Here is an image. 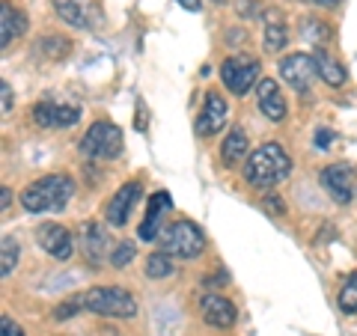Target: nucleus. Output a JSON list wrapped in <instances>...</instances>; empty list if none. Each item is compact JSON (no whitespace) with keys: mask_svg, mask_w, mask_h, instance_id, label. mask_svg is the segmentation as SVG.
<instances>
[{"mask_svg":"<svg viewBox=\"0 0 357 336\" xmlns=\"http://www.w3.org/2000/svg\"><path fill=\"white\" fill-rule=\"evenodd\" d=\"M292 173V158L286 155L280 143H262L259 149L250 152L244 164V178L256 188H274Z\"/></svg>","mask_w":357,"mask_h":336,"instance_id":"1","label":"nucleus"},{"mask_svg":"<svg viewBox=\"0 0 357 336\" xmlns=\"http://www.w3.org/2000/svg\"><path fill=\"white\" fill-rule=\"evenodd\" d=\"M75 194V182L69 176H42L33 185L21 190V206L30 215H42V211H60Z\"/></svg>","mask_w":357,"mask_h":336,"instance_id":"2","label":"nucleus"},{"mask_svg":"<svg viewBox=\"0 0 357 336\" xmlns=\"http://www.w3.org/2000/svg\"><path fill=\"white\" fill-rule=\"evenodd\" d=\"M77 304L89 312H96V316H107V319L137 316V300H134L131 292H126L119 286H96L77 298Z\"/></svg>","mask_w":357,"mask_h":336,"instance_id":"3","label":"nucleus"},{"mask_svg":"<svg viewBox=\"0 0 357 336\" xmlns=\"http://www.w3.org/2000/svg\"><path fill=\"white\" fill-rule=\"evenodd\" d=\"M158 244L164 253L176 256V259H194L206 247V235L194 220H176L158 235Z\"/></svg>","mask_w":357,"mask_h":336,"instance_id":"4","label":"nucleus"},{"mask_svg":"<svg viewBox=\"0 0 357 336\" xmlns=\"http://www.w3.org/2000/svg\"><path fill=\"white\" fill-rule=\"evenodd\" d=\"M81 152L86 158H116L122 152V131L114 122H93L89 131L81 137Z\"/></svg>","mask_w":357,"mask_h":336,"instance_id":"5","label":"nucleus"},{"mask_svg":"<svg viewBox=\"0 0 357 336\" xmlns=\"http://www.w3.org/2000/svg\"><path fill=\"white\" fill-rule=\"evenodd\" d=\"M220 81L227 84V89H232L236 96L250 93V86L259 81V60L244 57V54L227 57L220 66Z\"/></svg>","mask_w":357,"mask_h":336,"instance_id":"6","label":"nucleus"},{"mask_svg":"<svg viewBox=\"0 0 357 336\" xmlns=\"http://www.w3.org/2000/svg\"><path fill=\"white\" fill-rule=\"evenodd\" d=\"M280 75L295 93L304 96V93H310L312 81L319 77L316 57H310V54H289V57L280 60Z\"/></svg>","mask_w":357,"mask_h":336,"instance_id":"7","label":"nucleus"},{"mask_svg":"<svg viewBox=\"0 0 357 336\" xmlns=\"http://www.w3.org/2000/svg\"><path fill=\"white\" fill-rule=\"evenodd\" d=\"M36 241H39V247L45 253L54 256V259H60V262L69 259L72 250H75L69 229L60 227V223H42V227L36 229Z\"/></svg>","mask_w":357,"mask_h":336,"instance_id":"8","label":"nucleus"},{"mask_svg":"<svg viewBox=\"0 0 357 336\" xmlns=\"http://www.w3.org/2000/svg\"><path fill=\"white\" fill-rule=\"evenodd\" d=\"M33 119L42 128H72L77 119H81V110L72 105H54V102H39L33 105Z\"/></svg>","mask_w":357,"mask_h":336,"instance_id":"9","label":"nucleus"},{"mask_svg":"<svg viewBox=\"0 0 357 336\" xmlns=\"http://www.w3.org/2000/svg\"><path fill=\"white\" fill-rule=\"evenodd\" d=\"M140 190H143L140 182H126L114 197H110V203H107V208H105V217H107L110 227H126L134 203L140 199Z\"/></svg>","mask_w":357,"mask_h":336,"instance_id":"10","label":"nucleus"},{"mask_svg":"<svg viewBox=\"0 0 357 336\" xmlns=\"http://www.w3.org/2000/svg\"><path fill=\"white\" fill-rule=\"evenodd\" d=\"M321 185H325V190L331 194L333 203H349V199L354 197V185H351V167L345 164H331L321 170Z\"/></svg>","mask_w":357,"mask_h":336,"instance_id":"11","label":"nucleus"},{"mask_svg":"<svg viewBox=\"0 0 357 336\" xmlns=\"http://www.w3.org/2000/svg\"><path fill=\"white\" fill-rule=\"evenodd\" d=\"M256 105H259L262 116L271 122H283L286 119V98L280 96V86L271 77L256 84Z\"/></svg>","mask_w":357,"mask_h":336,"instance_id":"12","label":"nucleus"},{"mask_svg":"<svg viewBox=\"0 0 357 336\" xmlns=\"http://www.w3.org/2000/svg\"><path fill=\"white\" fill-rule=\"evenodd\" d=\"M199 312H203V321L211 324V328L227 330V328L236 324V307L220 295H206L203 300H199Z\"/></svg>","mask_w":357,"mask_h":336,"instance_id":"13","label":"nucleus"},{"mask_svg":"<svg viewBox=\"0 0 357 336\" xmlns=\"http://www.w3.org/2000/svg\"><path fill=\"white\" fill-rule=\"evenodd\" d=\"M227 116H229V107L227 102L218 96V93H206V105H203V114L197 119V131L199 134H218L223 125H227Z\"/></svg>","mask_w":357,"mask_h":336,"instance_id":"14","label":"nucleus"},{"mask_svg":"<svg viewBox=\"0 0 357 336\" xmlns=\"http://www.w3.org/2000/svg\"><path fill=\"white\" fill-rule=\"evenodd\" d=\"M173 206V199H170V194L167 190H158L152 199H149V208H146V217H143V223L137 227V235L143 241H155L158 238V229H161V220H164V211Z\"/></svg>","mask_w":357,"mask_h":336,"instance_id":"15","label":"nucleus"},{"mask_svg":"<svg viewBox=\"0 0 357 336\" xmlns=\"http://www.w3.org/2000/svg\"><path fill=\"white\" fill-rule=\"evenodd\" d=\"M81 247H84V256L86 262L98 268L105 262L107 256V232L102 223H84V238H81Z\"/></svg>","mask_w":357,"mask_h":336,"instance_id":"16","label":"nucleus"},{"mask_svg":"<svg viewBox=\"0 0 357 336\" xmlns=\"http://www.w3.org/2000/svg\"><path fill=\"white\" fill-rule=\"evenodd\" d=\"M54 9H57V15L66 21V24H72L77 30L93 27V18H89V3H86V0H54Z\"/></svg>","mask_w":357,"mask_h":336,"instance_id":"17","label":"nucleus"},{"mask_svg":"<svg viewBox=\"0 0 357 336\" xmlns=\"http://www.w3.org/2000/svg\"><path fill=\"white\" fill-rule=\"evenodd\" d=\"M24 27H27V18L3 0V3H0V45L9 48V42L18 39L21 33H24Z\"/></svg>","mask_w":357,"mask_h":336,"instance_id":"18","label":"nucleus"},{"mask_svg":"<svg viewBox=\"0 0 357 336\" xmlns=\"http://www.w3.org/2000/svg\"><path fill=\"white\" fill-rule=\"evenodd\" d=\"M312 57H316L319 77H321V81L331 84V86H342V84H345V69H342V66H340L337 60H331L321 48H316V54H312Z\"/></svg>","mask_w":357,"mask_h":336,"instance_id":"19","label":"nucleus"},{"mask_svg":"<svg viewBox=\"0 0 357 336\" xmlns=\"http://www.w3.org/2000/svg\"><path fill=\"white\" fill-rule=\"evenodd\" d=\"M244 152H248V134H244L241 128H232L229 137H227V143H223V149H220L223 161H227V164H236L238 158H244Z\"/></svg>","mask_w":357,"mask_h":336,"instance_id":"20","label":"nucleus"},{"mask_svg":"<svg viewBox=\"0 0 357 336\" xmlns=\"http://www.w3.org/2000/svg\"><path fill=\"white\" fill-rule=\"evenodd\" d=\"M176 256H170V253H164V250H158V253H152L149 259H146V277H152V280H164V277H170L173 271H176Z\"/></svg>","mask_w":357,"mask_h":336,"instance_id":"21","label":"nucleus"},{"mask_svg":"<svg viewBox=\"0 0 357 336\" xmlns=\"http://www.w3.org/2000/svg\"><path fill=\"white\" fill-rule=\"evenodd\" d=\"M15 265H18V241L13 235H3L0 238V274L9 277L15 271Z\"/></svg>","mask_w":357,"mask_h":336,"instance_id":"22","label":"nucleus"},{"mask_svg":"<svg viewBox=\"0 0 357 336\" xmlns=\"http://www.w3.org/2000/svg\"><path fill=\"white\" fill-rule=\"evenodd\" d=\"M286 39H289V30H286V24H280V21H271V24H265V51H280V48H286Z\"/></svg>","mask_w":357,"mask_h":336,"instance_id":"23","label":"nucleus"},{"mask_svg":"<svg viewBox=\"0 0 357 336\" xmlns=\"http://www.w3.org/2000/svg\"><path fill=\"white\" fill-rule=\"evenodd\" d=\"M39 48H42V54L45 57H51V60H60V57H66L69 54V39H60V36H45L42 42H39Z\"/></svg>","mask_w":357,"mask_h":336,"instance_id":"24","label":"nucleus"},{"mask_svg":"<svg viewBox=\"0 0 357 336\" xmlns=\"http://www.w3.org/2000/svg\"><path fill=\"white\" fill-rule=\"evenodd\" d=\"M340 307L342 312H357V274H351L340 289Z\"/></svg>","mask_w":357,"mask_h":336,"instance_id":"25","label":"nucleus"},{"mask_svg":"<svg viewBox=\"0 0 357 336\" xmlns=\"http://www.w3.org/2000/svg\"><path fill=\"white\" fill-rule=\"evenodd\" d=\"M131 259H134V244L131 241L116 244V250L110 253V265H114V268H126Z\"/></svg>","mask_w":357,"mask_h":336,"instance_id":"26","label":"nucleus"},{"mask_svg":"<svg viewBox=\"0 0 357 336\" xmlns=\"http://www.w3.org/2000/svg\"><path fill=\"white\" fill-rule=\"evenodd\" d=\"M262 206H265L268 211H277V215H286V206H283V199L277 197V194H268V197L262 199Z\"/></svg>","mask_w":357,"mask_h":336,"instance_id":"27","label":"nucleus"},{"mask_svg":"<svg viewBox=\"0 0 357 336\" xmlns=\"http://www.w3.org/2000/svg\"><path fill=\"white\" fill-rule=\"evenodd\" d=\"M0 330H3V336H24V330H21L18 324H15L13 319H9V316L0 319Z\"/></svg>","mask_w":357,"mask_h":336,"instance_id":"28","label":"nucleus"},{"mask_svg":"<svg viewBox=\"0 0 357 336\" xmlns=\"http://www.w3.org/2000/svg\"><path fill=\"white\" fill-rule=\"evenodd\" d=\"M0 93H3V114H9V110H13V89H9L6 81L0 84Z\"/></svg>","mask_w":357,"mask_h":336,"instance_id":"29","label":"nucleus"},{"mask_svg":"<svg viewBox=\"0 0 357 336\" xmlns=\"http://www.w3.org/2000/svg\"><path fill=\"white\" fill-rule=\"evenodd\" d=\"M331 140H333V131H328V128L316 134V146H319V149H328V146H331Z\"/></svg>","mask_w":357,"mask_h":336,"instance_id":"30","label":"nucleus"},{"mask_svg":"<svg viewBox=\"0 0 357 336\" xmlns=\"http://www.w3.org/2000/svg\"><path fill=\"white\" fill-rule=\"evenodd\" d=\"M178 6L182 9H188V13H199V9H203V3H199V0H176Z\"/></svg>","mask_w":357,"mask_h":336,"instance_id":"31","label":"nucleus"},{"mask_svg":"<svg viewBox=\"0 0 357 336\" xmlns=\"http://www.w3.org/2000/svg\"><path fill=\"white\" fill-rule=\"evenodd\" d=\"M75 304H63V307H57V312H54V316H57V319H69V316H75Z\"/></svg>","mask_w":357,"mask_h":336,"instance_id":"32","label":"nucleus"},{"mask_svg":"<svg viewBox=\"0 0 357 336\" xmlns=\"http://www.w3.org/2000/svg\"><path fill=\"white\" fill-rule=\"evenodd\" d=\"M312 3H319V6H340V0H312Z\"/></svg>","mask_w":357,"mask_h":336,"instance_id":"33","label":"nucleus"},{"mask_svg":"<svg viewBox=\"0 0 357 336\" xmlns=\"http://www.w3.org/2000/svg\"><path fill=\"white\" fill-rule=\"evenodd\" d=\"M0 197H3V208H9V188H0Z\"/></svg>","mask_w":357,"mask_h":336,"instance_id":"34","label":"nucleus"}]
</instances>
